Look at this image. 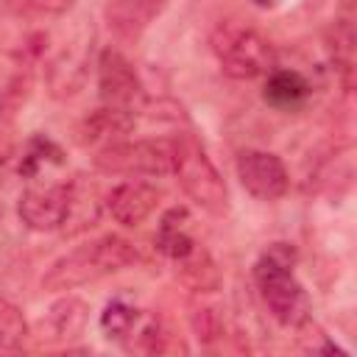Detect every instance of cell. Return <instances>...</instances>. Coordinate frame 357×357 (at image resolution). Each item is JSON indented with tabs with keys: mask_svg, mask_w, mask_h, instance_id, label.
Segmentation results:
<instances>
[{
	"mask_svg": "<svg viewBox=\"0 0 357 357\" xmlns=\"http://www.w3.org/2000/svg\"><path fill=\"white\" fill-rule=\"evenodd\" d=\"M296 248L290 243H271L268 251L254 262V287L273 321L296 329L310 318V296L298 282L296 271Z\"/></svg>",
	"mask_w": 357,
	"mask_h": 357,
	"instance_id": "cell-1",
	"label": "cell"
},
{
	"mask_svg": "<svg viewBox=\"0 0 357 357\" xmlns=\"http://www.w3.org/2000/svg\"><path fill=\"white\" fill-rule=\"evenodd\" d=\"M137 259H139V254H137L134 243H128L126 237H117V234H106V237H98V240L78 245L70 254L59 257L42 276V287L53 290V293H67V290L84 287L89 282H98L109 273H117V271L134 265Z\"/></svg>",
	"mask_w": 357,
	"mask_h": 357,
	"instance_id": "cell-2",
	"label": "cell"
},
{
	"mask_svg": "<svg viewBox=\"0 0 357 357\" xmlns=\"http://www.w3.org/2000/svg\"><path fill=\"white\" fill-rule=\"evenodd\" d=\"M212 50L218 56L220 70L229 78L251 81L265 78L276 67V47L273 42L243 20H220L212 31Z\"/></svg>",
	"mask_w": 357,
	"mask_h": 357,
	"instance_id": "cell-3",
	"label": "cell"
},
{
	"mask_svg": "<svg viewBox=\"0 0 357 357\" xmlns=\"http://www.w3.org/2000/svg\"><path fill=\"white\" fill-rule=\"evenodd\" d=\"M173 173L195 206H201L209 215L229 212L226 181L215 162L206 156L204 145H198V139H192L190 134L173 137Z\"/></svg>",
	"mask_w": 357,
	"mask_h": 357,
	"instance_id": "cell-4",
	"label": "cell"
},
{
	"mask_svg": "<svg viewBox=\"0 0 357 357\" xmlns=\"http://www.w3.org/2000/svg\"><path fill=\"white\" fill-rule=\"evenodd\" d=\"M92 165L109 176H167L173 173V139H117L98 148Z\"/></svg>",
	"mask_w": 357,
	"mask_h": 357,
	"instance_id": "cell-5",
	"label": "cell"
},
{
	"mask_svg": "<svg viewBox=\"0 0 357 357\" xmlns=\"http://www.w3.org/2000/svg\"><path fill=\"white\" fill-rule=\"evenodd\" d=\"M98 92L100 103L131 114H139L148 106V92L137 67L114 47H103L98 56Z\"/></svg>",
	"mask_w": 357,
	"mask_h": 357,
	"instance_id": "cell-6",
	"label": "cell"
},
{
	"mask_svg": "<svg viewBox=\"0 0 357 357\" xmlns=\"http://www.w3.org/2000/svg\"><path fill=\"white\" fill-rule=\"evenodd\" d=\"M237 178L243 190L257 201H279L290 190V173L284 162L262 148H245L237 153Z\"/></svg>",
	"mask_w": 357,
	"mask_h": 357,
	"instance_id": "cell-7",
	"label": "cell"
},
{
	"mask_svg": "<svg viewBox=\"0 0 357 357\" xmlns=\"http://www.w3.org/2000/svg\"><path fill=\"white\" fill-rule=\"evenodd\" d=\"M159 201H162V190L156 184L131 176L128 181H120L106 192L103 209L112 215L114 223H120L126 229H134L156 212Z\"/></svg>",
	"mask_w": 357,
	"mask_h": 357,
	"instance_id": "cell-8",
	"label": "cell"
},
{
	"mask_svg": "<svg viewBox=\"0 0 357 357\" xmlns=\"http://www.w3.org/2000/svg\"><path fill=\"white\" fill-rule=\"evenodd\" d=\"M20 220L33 231H56L67 215V181L31 184L17 204Z\"/></svg>",
	"mask_w": 357,
	"mask_h": 357,
	"instance_id": "cell-9",
	"label": "cell"
},
{
	"mask_svg": "<svg viewBox=\"0 0 357 357\" xmlns=\"http://www.w3.org/2000/svg\"><path fill=\"white\" fill-rule=\"evenodd\" d=\"M134 123H137V114L100 103L95 112H89L75 126V142L98 151V148H106L117 139H126L128 131L134 128Z\"/></svg>",
	"mask_w": 357,
	"mask_h": 357,
	"instance_id": "cell-10",
	"label": "cell"
},
{
	"mask_svg": "<svg viewBox=\"0 0 357 357\" xmlns=\"http://www.w3.org/2000/svg\"><path fill=\"white\" fill-rule=\"evenodd\" d=\"M167 8V0H106L103 20L120 39H139Z\"/></svg>",
	"mask_w": 357,
	"mask_h": 357,
	"instance_id": "cell-11",
	"label": "cell"
},
{
	"mask_svg": "<svg viewBox=\"0 0 357 357\" xmlns=\"http://www.w3.org/2000/svg\"><path fill=\"white\" fill-rule=\"evenodd\" d=\"M89 321V304L73 293L56 298L39 321V337L47 343H70L84 335Z\"/></svg>",
	"mask_w": 357,
	"mask_h": 357,
	"instance_id": "cell-12",
	"label": "cell"
},
{
	"mask_svg": "<svg viewBox=\"0 0 357 357\" xmlns=\"http://www.w3.org/2000/svg\"><path fill=\"white\" fill-rule=\"evenodd\" d=\"M312 98V84L304 73L290 67H273L262 84V100L276 112H298Z\"/></svg>",
	"mask_w": 357,
	"mask_h": 357,
	"instance_id": "cell-13",
	"label": "cell"
},
{
	"mask_svg": "<svg viewBox=\"0 0 357 357\" xmlns=\"http://www.w3.org/2000/svg\"><path fill=\"white\" fill-rule=\"evenodd\" d=\"M103 215V198L95 184H89L84 176L67 181V215L59 231L64 234H81L92 229Z\"/></svg>",
	"mask_w": 357,
	"mask_h": 357,
	"instance_id": "cell-14",
	"label": "cell"
},
{
	"mask_svg": "<svg viewBox=\"0 0 357 357\" xmlns=\"http://www.w3.org/2000/svg\"><path fill=\"white\" fill-rule=\"evenodd\" d=\"M190 212L187 206H170L162 218H159V226H156V234H153V243H156V251H162L167 259H181L187 257L198 240L192 234V226H190Z\"/></svg>",
	"mask_w": 357,
	"mask_h": 357,
	"instance_id": "cell-15",
	"label": "cell"
},
{
	"mask_svg": "<svg viewBox=\"0 0 357 357\" xmlns=\"http://www.w3.org/2000/svg\"><path fill=\"white\" fill-rule=\"evenodd\" d=\"M176 273L181 276V282L192 290V293H215L220 287V271L215 265V259L209 257L206 248H201V243L181 259H176Z\"/></svg>",
	"mask_w": 357,
	"mask_h": 357,
	"instance_id": "cell-16",
	"label": "cell"
},
{
	"mask_svg": "<svg viewBox=\"0 0 357 357\" xmlns=\"http://www.w3.org/2000/svg\"><path fill=\"white\" fill-rule=\"evenodd\" d=\"M59 165H64V151H61L50 137H45V134H33V137L25 142L22 153H20V165H17V170H20L22 178H28V181H39L42 173H47L50 167H59Z\"/></svg>",
	"mask_w": 357,
	"mask_h": 357,
	"instance_id": "cell-17",
	"label": "cell"
},
{
	"mask_svg": "<svg viewBox=\"0 0 357 357\" xmlns=\"http://www.w3.org/2000/svg\"><path fill=\"white\" fill-rule=\"evenodd\" d=\"M142 312H145V310H139V307L131 304L128 298L117 296V298L106 301V307H103V312H100V332H103L109 340H114V343L123 346V343L134 335V329H137Z\"/></svg>",
	"mask_w": 357,
	"mask_h": 357,
	"instance_id": "cell-18",
	"label": "cell"
},
{
	"mask_svg": "<svg viewBox=\"0 0 357 357\" xmlns=\"http://www.w3.org/2000/svg\"><path fill=\"white\" fill-rule=\"evenodd\" d=\"M28 335L31 332L22 310L14 301L0 298V351H17L28 340Z\"/></svg>",
	"mask_w": 357,
	"mask_h": 357,
	"instance_id": "cell-19",
	"label": "cell"
},
{
	"mask_svg": "<svg viewBox=\"0 0 357 357\" xmlns=\"http://www.w3.org/2000/svg\"><path fill=\"white\" fill-rule=\"evenodd\" d=\"M332 33H335V39H332V61L340 70L346 86H351V70H354V31H351V20H337Z\"/></svg>",
	"mask_w": 357,
	"mask_h": 357,
	"instance_id": "cell-20",
	"label": "cell"
},
{
	"mask_svg": "<svg viewBox=\"0 0 357 357\" xmlns=\"http://www.w3.org/2000/svg\"><path fill=\"white\" fill-rule=\"evenodd\" d=\"M192 329L198 335V340L209 343V340H218L223 335V321H220V312L215 307H201L192 312Z\"/></svg>",
	"mask_w": 357,
	"mask_h": 357,
	"instance_id": "cell-21",
	"label": "cell"
},
{
	"mask_svg": "<svg viewBox=\"0 0 357 357\" xmlns=\"http://www.w3.org/2000/svg\"><path fill=\"white\" fill-rule=\"evenodd\" d=\"M6 3L14 6L17 11L36 17H61L75 6V0H6Z\"/></svg>",
	"mask_w": 357,
	"mask_h": 357,
	"instance_id": "cell-22",
	"label": "cell"
},
{
	"mask_svg": "<svg viewBox=\"0 0 357 357\" xmlns=\"http://www.w3.org/2000/svg\"><path fill=\"white\" fill-rule=\"evenodd\" d=\"M284 0H251V6H257V8H262V11H273V8H279Z\"/></svg>",
	"mask_w": 357,
	"mask_h": 357,
	"instance_id": "cell-23",
	"label": "cell"
}]
</instances>
